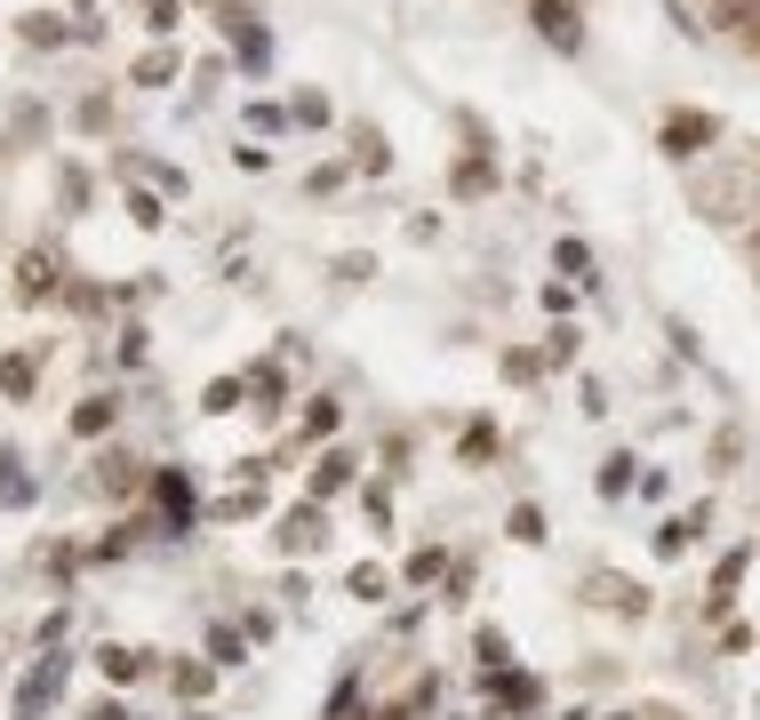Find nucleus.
Segmentation results:
<instances>
[{"label": "nucleus", "mask_w": 760, "mask_h": 720, "mask_svg": "<svg viewBox=\"0 0 760 720\" xmlns=\"http://www.w3.org/2000/svg\"><path fill=\"white\" fill-rule=\"evenodd\" d=\"M688 32H712L737 56H760V0H673Z\"/></svg>", "instance_id": "nucleus-1"}, {"label": "nucleus", "mask_w": 760, "mask_h": 720, "mask_svg": "<svg viewBox=\"0 0 760 720\" xmlns=\"http://www.w3.org/2000/svg\"><path fill=\"white\" fill-rule=\"evenodd\" d=\"M0 393H9V400H32V353H9V361H0Z\"/></svg>", "instance_id": "nucleus-5"}, {"label": "nucleus", "mask_w": 760, "mask_h": 720, "mask_svg": "<svg viewBox=\"0 0 760 720\" xmlns=\"http://www.w3.org/2000/svg\"><path fill=\"white\" fill-rule=\"evenodd\" d=\"M96 665H105V680H136V672H145V657H136V648H105Z\"/></svg>", "instance_id": "nucleus-9"}, {"label": "nucleus", "mask_w": 760, "mask_h": 720, "mask_svg": "<svg viewBox=\"0 0 760 720\" xmlns=\"http://www.w3.org/2000/svg\"><path fill=\"white\" fill-rule=\"evenodd\" d=\"M177 697H209V665H185L177 672Z\"/></svg>", "instance_id": "nucleus-14"}, {"label": "nucleus", "mask_w": 760, "mask_h": 720, "mask_svg": "<svg viewBox=\"0 0 760 720\" xmlns=\"http://www.w3.org/2000/svg\"><path fill=\"white\" fill-rule=\"evenodd\" d=\"M89 720H128V712H121V705H96V712H89Z\"/></svg>", "instance_id": "nucleus-16"}, {"label": "nucleus", "mask_w": 760, "mask_h": 720, "mask_svg": "<svg viewBox=\"0 0 760 720\" xmlns=\"http://www.w3.org/2000/svg\"><path fill=\"white\" fill-rule=\"evenodd\" d=\"M136 81H145V88H160V81H177V56H168V49H153V56H136Z\"/></svg>", "instance_id": "nucleus-7"}, {"label": "nucleus", "mask_w": 760, "mask_h": 720, "mask_svg": "<svg viewBox=\"0 0 760 720\" xmlns=\"http://www.w3.org/2000/svg\"><path fill=\"white\" fill-rule=\"evenodd\" d=\"M56 697H64V657H41L24 672V689H17V720H41Z\"/></svg>", "instance_id": "nucleus-2"}, {"label": "nucleus", "mask_w": 760, "mask_h": 720, "mask_svg": "<svg viewBox=\"0 0 760 720\" xmlns=\"http://www.w3.org/2000/svg\"><path fill=\"white\" fill-rule=\"evenodd\" d=\"M160 489V504H168V521H192V480H177V472H160L153 480Z\"/></svg>", "instance_id": "nucleus-6"}, {"label": "nucleus", "mask_w": 760, "mask_h": 720, "mask_svg": "<svg viewBox=\"0 0 760 720\" xmlns=\"http://www.w3.org/2000/svg\"><path fill=\"white\" fill-rule=\"evenodd\" d=\"M81 9H89V0H81Z\"/></svg>", "instance_id": "nucleus-17"}, {"label": "nucleus", "mask_w": 760, "mask_h": 720, "mask_svg": "<svg viewBox=\"0 0 760 720\" xmlns=\"http://www.w3.org/2000/svg\"><path fill=\"white\" fill-rule=\"evenodd\" d=\"M24 296H49V257H24Z\"/></svg>", "instance_id": "nucleus-13"}, {"label": "nucleus", "mask_w": 760, "mask_h": 720, "mask_svg": "<svg viewBox=\"0 0 760 720\" xmlns=\"http://www.w3.org/2000/svg\"><path fill=\"white\" fill-rule=\"evenodd\" d=\"M177 17H185L177 0H153V9H145V24H153V32H177Z\"/></svg>", "instance_id": "nucleus-15"}, {"label": "nucleus", "mask_w": 760, "mask_h": 720, "mask_svg": "<svg viewBox=\"0 0 760 720\" xmlns=\"http://www.w3.org/2000/svg\"><path fill=\"white\" fill-rule=\"evenodd\" d=\"M24 41H32V49H49V41H64V24H56V17H32V24H24Z\"/></svg>", "instance_id": "nucleus-11"}, {"label": "nucleus", "mask_w": 760, "mask_h": 720, "mask_svg": "<svg viewBox=\"0 0 760 720\" xmlns=\"http://www.w3.org/2000/svg\"><path fill=\"white\" fill-rule=\"evenodd\" d=\"M329 529H321V512L313 504H304V512H289V529H281V544H289V553H304V544H321Z\"/></svg>", "instance_id": "nucleus-4"}, {"label": "nucleus", "mask_w": 760, "mask_h": 720, "mask_svg": "<svg viewBox=\"0 0 760 720\" xmlns=\"http://www.w3.org/2000/svg\"><path fill=\"white\" fill-rule=\"evenodd\" d=\"M105 425H113V400H81V408H73V432H89V440H96Z\"/></svg>", "instance_id": "nucleus-8"}, {"label": "nucleus", "mask_w": 760, "mask_h": 720, "mask_svg": "<svg viewBox=\"0 0 760 720\" xmlns=\"http://www.w3.org/2000/svg\"><path fill=\"white\" fill-rule=\"evenodd\" d=\"M0 504H32V472L17 449H0Z\"/></svg>", "instance_id": "nucleus-3"}, {"label": "nucleus", "mask_w": 760, "mask_h": 720, "mask_svg": "<svg viewBox=\"0 0 760 720\" xmlns=\"http://www.w3.org/2000/svg\"><path fill=\"white\" fill-rule=\"evenodd\" d=\"M128 217L145 225V232H153V225H160V200H153V192H128Z\"/></svg>", "instance_id": "nucleus-12"}, {"label": "nucleus", "mask_w": 760, "mask_h": 720, "mask_svg": "<svg viewBox=\"0 0 760 720\" xmlns=\"http://www.w3.org/2000/svg\"><path fill=\"white\" fill-rule=\"evenodd\" d=\"M209 648H217V665H240V633H232V625H217Z\"/></svg>", "instance_id": "nucleus-10"}]
</instances>
